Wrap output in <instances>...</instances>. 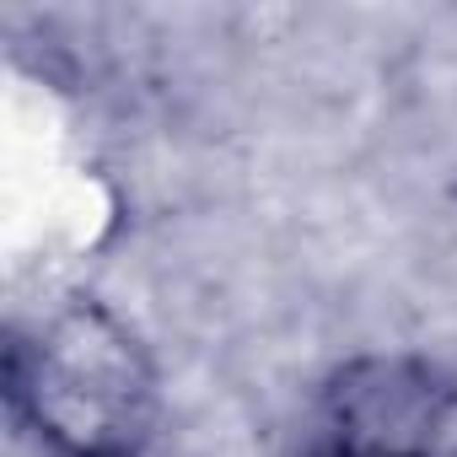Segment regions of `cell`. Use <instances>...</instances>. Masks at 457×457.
<instances>
[{"label":"cell","instance_id":"cell-2","mask_svg":"<svg viewBox=\"0 0 457 457\" xmlns=\"http://www.w3.org/2000/svg\"><path fill=\"white\" fill-rule=\"evenodd\" d=\"M291 457H457V366L414 345L334 361L302 403Z\"/></svg>","mask_w":457,"mask_h":457},{"label":"cell","instance_id":"cell-1","mask_svg":"<svg viewBox=\"0 0 457 457\" xmlns=\"http://www.w3.org/2000/svg\"><path fill=\"white\" fill-rule=\"evenodd\" d=\"M0 398L38 457H151L167 425L151 339L92 291L6 328Z\"/></svg>","mask_w":457,"mask_h":457}]
</instances>
